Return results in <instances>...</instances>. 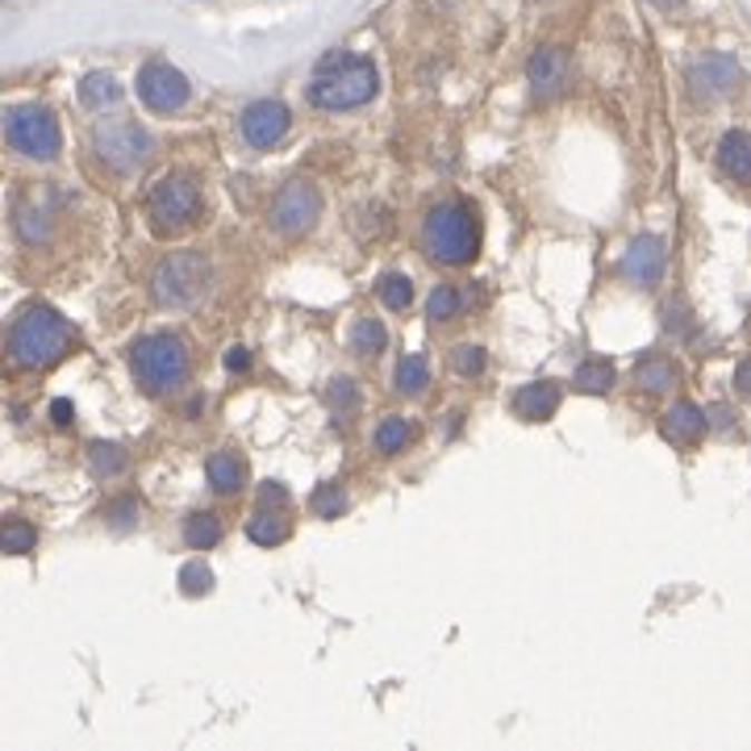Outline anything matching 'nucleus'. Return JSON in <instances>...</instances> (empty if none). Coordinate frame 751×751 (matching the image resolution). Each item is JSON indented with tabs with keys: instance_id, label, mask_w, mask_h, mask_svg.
<instances>
[{
	"instance_id": "nucleus-4",
	"label": "nucleus",
	"mask_w": 751,
	"mask_h": 751,
	"mask_svg": "<svg viewBox=\"0 0 751 751\" xmlns=\"http://www.w3.org/2000/svg\"><path fill=\"white\" fill-rule=\"evenodd\" d=\"M130 372L147 397H167V392L184 389V380L193 372V360H188V347L176 334L159 330V334H143L130 347Z\"/></svg>"
},
{
	"instance_id": "nucleus-20",
	"label": "nucleus",
	"mask_w": 751,
	"mask_h": 751,
	"mask_svg": "<svg viewBox=\"0 0 751 751\" xmlns=\"http://www.w3.org/2000/svg\"><path fill=\"white\" fill-rule=\"evenodd\" d=\"M289 535H293V526H289L284 514L260 509L255 518H246V539L255 543V547H280V543H289Z\"/></svg>"
},
{
	"instance_id": "nucleus-19",
	"label": "nucleus",
	"mask_w": 751,
	"mask_h": 751,
	"mask_svg": "<svg viewBox=\"0 0 751 751\" xmlns=\"http://www.w3.org/2000/svg\"><path fill=\"white\" fill-rule=\"evenodd\" d=\"M413 439H418V426L409 422L406 413H389V418H380V426L372 430V442L380 456H397V451H406Z\"/></svg>"
},
{
	"instance_id": "nucleus-3",
	"label": "nucleus",
	"mask_w": 751,
	"mask_h": 751,
	"mask_svg": "<svg viewBox=\"0 0 751 751\" xmlns=\"http://www.w3.org/2000/svg\"><path fill=\"white\" fill-rule=\"evenodd\" d=\"M380 76H376L372 59L360 55H326L310 84V105L326 109V114H343V109H360L376 97Z\"/></svg>"
},
{
	"instance_id": "nucleus-17",
	"label": "nucleus",
	"mask_w": 751,
	"mask_h": 751,
	"mask_svg": "<svg viewBox=\"0 0 751 751\" xmlns=\"http://www.w3.org/2000/svg\"><path fill=\"white\" fill-rule=\"evenodd\" d=\"M205 476H209V489L217 497H234L246 485V459L238 451H213L205 459Z\"/></svg>"
},
{
	"instance_id": "nucleus-11",
	"label": "nucleus",
	"mask_w": 751,
	"mask_h": 751,
	"mask_svg": "<svg viewBox=\"0 0 751 751\" xmlns=\"http://www.w3.org/2000/svg\"><path fill=\"white\" fill-rule=\"evenodd\" d=\"M664 267H669V251H664V238H660V234H638L635 243L626 246V255H622V263H618L622 280H631V284H638V289L660 284Z\"/></svg>"
},
{
	"instance_id": "nucleus-39",
	"label": "nucleus",
	"mask_w": 751,
	"mask_h": 751,
	"mask_svg": "<svg viewBox=\"0 0 751 751\" xmlns=\"http://www.w3.org/2000/svg\"><path fill=\"white\" fill-rule=\"evenodd\" d=\"M735 384H739V392H748L751 397V360H743L735 368Z\"/></svg>"
},
{
	"instance_id": "nucleus-9",
	"label": "nucleus",
	"mask_w": 751,
	"mask_h": 751,
	"mask_svg": "<svg viewBox=\"0 0 751 751\" xmlns=\"http://www.w3.org/2000/svg\"><path fill=\"white\" fill-rule=\"evenodd\" d=\"M318 217H322V193L310 181H293L272 196L267 226L284 234V238H296V234H310L318 226Z\"/></svg>"
},
{
	"instance_id": "nucleus-15",
	"label": "nucleus",
	"mask_w": 751,
	"mask_h": 751,
	"mask_svg": "<svg viewBox=\"0 0 751 751\" xmlns=\"http://www.w3.org/2000/svg\"><path fill=\"white\" fill-rule=\"evenodd\" d=\"M559 401H564V389H559L556 380H530V384L514 392V413L523 422H552Z\"/></svg>"
},
{
	"instance_id": "nucleus-2",
	"label": "nucleus",
	"mask_w": 751,
	"mask_h": 751,
	"mask_svg": "<svg viewBox=\"0 0 751 751\" xmlns=\"http://www.w3.org/2000/svg\"><path fill=\"white\" fill-rule=\"evenodd\" d=\"M426 255L442 267H464L480 255V217L468 201H439L422 222Z\"/></svg>"
},
{
	"instance_id": "nucleus-34",
	"label": "nucleus",
	"mask_w": 751,
	"mask_h": 751,
	"mask_svg": "<svg viewBox=\"0 0 751 751\" xmlns=\"http://www.w3.org/2000/svg\"><path fill=\"white\" fill-rule=\"evenodd\" d=\"M181 588L188 597H201V593H209L213 588V572L205 568V559H193V564H184L181 568Z\"/></svg>"
},
{
	"instance_id": "nucleus-16",
	"label": "nucleus",
	"mask_w": 751,
	"mask_h": 751,
	"mask_svg": "<svg viewBox=\"0 0 751 751\" xmlns=\"http://www.w3.org/2000/svg\"><path fill=\"white\" fill-rule=\"evenodd\" d=\"M705 430H710V418H705V409L693 406V401H676L672 409L660 413V435L669 442H676V447H693Z\"/></svg>"
},
{
	"instance_id": "nucleus-35",
	"label": "nucleus",
	"mask_w": 751,
	"mask_h": 751,
	"mask_svg": "<svg viewBox=\"0 0 751 751\" xmlns=\"http://www.w3.org/2000/svg\"><path fill=\"white\" fill-rule=\"evenodd\" d=\"M330 406L339 409V413H347V409H355V401H360V392H355V380H347V376H334L330 380Z\"/></svg>"
},
{
	"instance_id": "nucleus-26",
	"label": "nucleus",
	"mask_w": 751,
	"mask_h": 751,
	"mask_svg": "<svg viewBox=\"0 0 751 751\" xmlns=\"http://www.w3.org/2000/svg\"><path fill=\"white\" fill-rule=\"evenodd\" d=\"M572 389L588 392V397H602V392H609L614 389V363H605V360L581 363L576 376H572Z\"/></svg>"
},
{
	"instance_id": "nucleus-18",
	"label": "nucleus",
	"mask_w": 751,
	"mask_h": 751,
	"mask_svg": "<svg viewBox=\"0 0 751 751\" xmlns=\"http://www.w3.org/2000/svg\"><path fill=\"white\" fill-rule=\"evenodd\" d=\"M719 167L739 184H751V134L748 130H731L722 134L719 143Z\"/></svg>"
},
{
	"instance_id": "nucleus-21",
	"label": "nucleus",
	"mask_w": 751,
	"mask_h": 751,
	"mask_svg": "<svg viewBox=\"0 0 751 751\" xmlns=\"http://www.w3.org/2000/svg\"><path fill=\"white\" fill-rule=\"evenodd\" d=\"M217 539H222V518L213 509H193L184 518V543L193 552H209V547H217Z\"/></svg>"
},
{
	"instance_id": "nucleus-36",
	"label": "nucleus",
	"mask_w": 751,
	"mask_h": 751,
	"mask_svg": "<svg viewBox=\"0 0 751 751\" xmlns=\"http://www.w3.org/2000/svg\"><path fill=\"white\" fill-rule=\"evenodd\" d=\"M260 501H263V506H284V501H289V489H284L280 480H263V485H260Z\"/></svg>"
},
{
	"instance_id": "nucleus-30",
	"label": "nucleus",
	"mask_w": 751,
	"mask_h": 751,
	"mask_svg": "<svg viewBox=\"0 0 751 751\" xmlns=\"http://www.w3.org/2000/svg\"><path fill=\"white\" fill-rule=\"evenodd\" d=\"M105 523L114 526V530H134V526L143 523V501L138 497H117L105 506Z\"/></svg>"
},
{
	"instance_id": "nucleus-6",
	"label": "nucleus",
	"mask_w": 751,
	"mask_h": 751,
	"mask_svg": "<svg viewBox=\"0 0 751 751\" xmlns=\"http://www.w3.org/2000/svg\"><path fill=\"white\" fill-rule=\"evenodd\" d=\"M205 284H209V260H205L201 251H176V255H167V260L155 267L150 296H155L164 310H184V305H193L196 296L205 293Z\"/></svg>"
},
{
	"instance_id": "nucleus-28",
	"label": "nucleus",
	"mask_w": 751,
	"mask_h": 751,
	"mask_svg": "<svg viewBox=\"0 0 751 751\" xmlns=\"http://www.w3.org/2000/svg\"><path fill=\"white\" fill-rule=\"evenodd\" d=\"M397 392H406V397H418V392L430 389V360L426 355H406V360L397 363Z\"/></svg>"
},
{
	"instance_id": "nucleus-37",
	"label": "nucleus",
	"mask_w": 751,
	"mask_h": 751,
	"mask_svg": "<svg viewBox=\"0 0 751 751\" xmlns=\"http://www.w3.org/2000/svg\"><path fill=\"white\" fill-rule=\"evenodd\" d=\"M246 363H251L246 347H230V351H226V368H230V372H243Z\"/></svg>"
},
{
	"instance_id": "nucleus-12",
	"label": "nucleus",
	"mask_w": 751,
	"mask_h": 751,
	"mask_svg": "<svg viewBox=\"0 0 751 751\" xmlns=\"http://www.w3.org/2000/svg\"><path fill=\"white\" fill-rule=\"evenodd\" d=\"M289 109L280 105V100H251L243 109V117H238V126H243V138L251 143V147H260V150H267V147H276L280 138L289 134Z\"/></svg>"
},
{
	"instance_id": "nucleus-33",
	"label": "nucleus",
	"mask_w": 751,
	"mask_h": 751,
	"mask_svg": "<svg viewBox=\"0 0 751 751\" xmlns=\"http://www.w3.org/2000/svg\"><path fill=\"white\" fill-rule=\"evenodd\" d=\"M485 363H489V355H485V347H476V343H459L456 351H451V368H456L459 376H480L485 372Z\"/></svg>"
},
{
	"instance_id": "nucleus-24",
	"label": "nucleus",
	"mask_w": 751,
	"mask_h": 751,
	"mask_svg": "<svg viewBox=\"0 0 751 751\" xmlns=\"http://www.w3.org/2000/svg\"><path fill=\"white\" fill-rule=\"evenodd\" d=\"M676 363L672 360H655V355H647V360L635 363V384L643 392H669L672 384H676Z\"/></svg>"
},
{
	"instance_id": "nucleus-13",
	"label": "nucleus",
	"mask_w": 751,
	"mask_h": 751,
	"mask_svg": "<svg viewBox=\"0 0 751 751\" xmlns=\"http://www.w3.org/2000/svg\"><path fill=\"white\" fill-rule=\"evenodd\" d=\"M739 80H743V71L731 55H705L698 64L689 67V88H693V97L698 100H719L726 92H735Z\"/></svg>"
},
{
	"instance_id": "nucleus-40",
	"label": "nucleus",
	"mask_w": 751,
	"mask_h": 751,
	"mask_svg": "<svg viewBox=\"0 0 751 751\" xmlns=\"http://www.w3.org/2000/svg\"><path fill=\"white\" fill-rule=\"evenodd\" d=\"M652 4H660V9H681V0H652Z\"/></svg>"
},
{
	"instance_id": "nucleus-25",
	"label": "nucleus",
	"mask_w": 751,
	"mask_h": 751,
	"mask_svg": "<svg viewBox=\"0 0 751 751\" xmlns=\"http://www.w3.org/2000/svg\"><path fill=\"white\" fill-rule=\"evenodd\" d=\"M126 464H130V456H126V447H117V442H92V447H88V468H92V476H100V480L121 476Z\"/></svg>"
},
{
	"instance_id": "nucleus-10",
	"label": "nucleus",
	"mask_w": 751,
	"mask_h": 751,
	"mask_svg": "<svg viewBox=\"0 0 751 751\" xmlns=\"http://www.w3.org/2000/svg\"><path fill=\"white\" fill-rule=\"evenodd\" d=\"M138 100L147 105L150 114H176L188 105V76H184L181 67H172L167 59H147V64L138 67Z\"/></svg>"
},
{
	"instance_id": "nucleus-27",
	"label": "nucleus",
	"mask_w": 751,
	"mask_h": 751,
	"mask_svg": "<svg viewBox=\"0 0 751 751\" xmlns=\"http://www.w3.org/2000/svg\"><path fill=\"white\" fill-rule=\"evenodd\" d=\"M389 347V330L380 318H360L355 326H351V351L355 355H380Z\"/></svg>"
},
{
	"instance_id": "nucleus-38",
	"label": "nucleus",
	"mask_w": 751,
	"mask_h": 751,
	"mask_svg": "<svg viewBox=\"0 0 751 751\" xmlns=\"http://www.w3.org/2000/svg\"><path fill=\"white\" fill-rule=\"evenodd\" d=\"M50 418H55V426H71L76 409H71V401H55V406H50Z\"/></svg>"
},
{
	"instance_id": "nucleus-5",
	"label": "nucleus",
	"mask_w": 751,
	"mask_h": 751,
	"mask_svg": "<svg viewBox=\"0 0 751 751\" xmlns=\"http://www.w3.org/2000/svg\"><path fill=\"white\" fill-rule=\"evenodd\" d=\"M4 138L17 155L26 159H55L64 150V130H59V117L50 114L47 105H13L4 114Z\"/></svg>"
},
{
	"instance_id": "nucleus-23",
	"label": "nucleus",
	"mask_w": 751,
	"mask_h": 751,
	"mask_svg": "<svg viewBox=\"0 0 751 751\" xmlns=\"http://www.w3.org/2000/svg\"><path fill=\"white\" fill-rule=\"evenodd\" d=\"M464 310H468V293L459 284H439L430 293V301H426V318L430 322H456Z\"/></svg>"
},
{
	"instance_id": "nucleus-14",
	"label": "nucleus",
	"mask_w": 751,
	"mask_h": 751,
	"mask_svg": "<svg viewBox=\"0 0 751 751\" xmlns=\"http://www.w3.org/2000/svg\"><path fill=\"white\" fill-rule=\"evenodd\" d=\"M526 80H530V88H535V97H539V100L559 97V92L568 88V80H572L568 50H559V47L535 50V55H530V67H526Z\"/></svg>"
},
{
	"instance_id": "nucleus-1",
	"label": "nucleus",
	"mask_w": 751,
	"mask_h": 751,
	"mask_svg": "<svg viewBox=\"0 0 751 751\" xmlns=\"http://www.w3.org/2000/svg\"><path fill=\"white\" fill-rule=\"evenodd\" d=\"M71 343H76V330L67 326L64 313H55L50 305H30V310H21L13 318L4 351H9L13 368L38 372V368H50V363L64 360Z\"/></svg>"
},
{
	"instance_id": "nucleus-7",
	"label": "nucleus",
	"mask_w": 751,
	"mask_h": 751,
	"mask_svg": "<svg viewBox=\"0 0 751 751\" xmlns=\"http://www.w3.org/2000/svg\"><path fill=\"white\" fill-rule=\"evenodd\" d=\"M147 217L155 234H181L201 217V188L181 172L155 181L147 193Z\"/></svg>"
},
{
	"instance_id": "nucleus-31",
	"label": "nucleus",
	"mask_w": 751,
	"mask_h": 751,
	"mask_svg": "<svg viewBox=\"0 0 751 751\" xmlns=\"http://www.w3.org/2000/svg\"><path fill=\"white\" fill-rule=\"evenodd\" d=\"M33 547H38V530L30 523H21V518L4 523V552L9 556H30Z\"/></svg>"
},
{
	"instance_id": "nucleus-8",
	"label": "nucleus",
	"mask_w": 751,
	"mask_h": 751,
	"mask_svg": "<svg viewBox=\"0 0 751 751\" xmlns=\"http://www.w3.org/2000/svg\"><path fill=\"white\" fill-rule=\"evenodd\" d=\"M92 147H97L100 164L114 167L117 176H134L150 159V134L138 121H105L92 134Z\"/></svg>"
},
{
	"instance_id": "nucleus-29",
	"label": "nucleus",
	"mask_w": 751,
	"mask_h": 751,
	"mask_svg": "<svg viewBox=\"0 0 751 751\" xmlns=\"http://www.w3.org/2000/svg\"><path fill=\"white\" fill-rule=\"evenodd\" d=\"M376 296L384 301V310L406 313L409 301H413V280L401 276V272H389V276H380V284H376Z\"/></svg>"
},
{
	"instance_id": "nucleus-32",
	"label": "nucleus",
	"mask_w": 751,
	"mask_h": 751,
	"mask_svg": "<svg viewBox=\"0 0 751 751\" xmlns=\"http://www.w3.org/2000/svg\"><path fill=\"white\" fill-rule=\"evenodd\" d=\"M310 506L318 518H343L347 514V492L339 485H322V489L310 497Z\"/></svg>"
},
{
	"instance_id": "nucleus-22",
	"label": "nucleus",
	"mask_w": 751,
	"mask_h": 751,
	"mask_svg": "<svg viewBox=\"0 0 751 751\" xmlns=\"http://www.w3.org/2000/svg\"><path fill=\"white\" fill-rule=\"evenodd\" d=\"M80 100L88 109H114L117 100H121V88L109 71H88L80 80Z\"/></svg>"
}]
</instances>
